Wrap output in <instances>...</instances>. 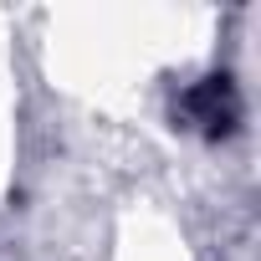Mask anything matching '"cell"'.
Wrapping results in <instances>:
<instances>
[{
	"mask_svg": "<svg viewBox=\"0 0 261 261\" xmlns=\"http://www.w3.org/2000/svg\"><path fill=\"white\" fill-rule=\"evenodd\" d=\"M185 108L210 128V134H225L230 128V118H236V92H230V82H220V77H210V82H200L190 97H185Z\"/></svg>",
	"mask_w": 261,
	"mask_h": 261,
	"instance_id": "obj_1",
	"label": "cell"
}]
</instances>
